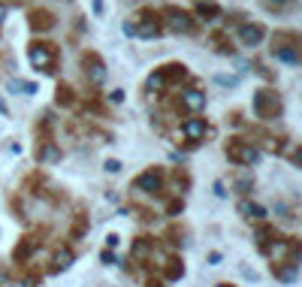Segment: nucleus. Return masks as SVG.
<instances>
[{
  "label": "nucleus",
  "mask_w": 302,
  "mask_h": 287,
  "mask_svg": "<svg viewBox=\"0 0 302 287\" xmlns=\"http://www.w3.org/2000/svg\"><path fill=\"white\" fill-rule=\"evenodd\" d=\"M57 157H61V151H57V148H51V145H48V148H42V160H57Z\"/></svg>",
  "instance_id": "obj_23"
},
{
  "label": "nucleus",
  "mask_w": 302,
  "mask_h": 287,
  "mask_svg": "<svg viewBox=\"0 0 302 287\" xmlns=\"http://www.w3.org/2000/svg\"><path fill=\"white\" fill-rule=\"evenodd\" d=\"M27 58H30V64H33L36 70H42V73H51V70H54V48H51V42H33V45L27 48Z\"/></svg>",
  "instance_id": "obj_2"
},
{
  "label": "nucleus",
  "mask_w": 302,
  "mask_h": 287,
  "mask_svg": "<svg viewBox=\"0 0 302 287\" xmlns=\"http://www.w3.org/2000/svg\"><path fill=\"white\" fill-rule=\"evenodd\" d=\"M118 169H121L118 160H106V173H118Z\"/></svg>",
  "instance_id": "obj_25"
},
{
  "label": "nucleus",
  "mask_w": 302,
  "mask_h": 287,
  "mask_svg": "<svg viewBox=\"0 0 302 287\" xmlns=\"http://www.w3.org/2000/svg\"><path fill=\"white\" fill-rule=\"evenodd\" d=\"M182 272H185V266H182L178 260H169V266H166V275H169V278H178Z\"/></svg>",
  "instance_id": "obj_22"
},
{
  "label": "nucleus",
  "mask_w": 302,
  "mask_h": 287,
  "mask_svg": "<svg viewBox=\"0 0 302 287\" xmlns=\"http://www.w3.org/2000/svg\"><path fill=\"white\" fill-rule=\"evenodd\" d=\"M94 12H97V15H103V0H94Z\"/></svg>",
  "instance_id": "obj_28"
},
{
  "label": "nucleus",
  "mask_w": 302,
  "mask_h": 287,
  "mask_svg": "<svg viewBox=\"0 0 302 287\" xmlns=\"http://www.w3.org/2000/svg\"><path fill=\"white\" fill-rule=\"evenodd\" d=\"M124 100V91H112V103H121Z\"/></svg>",
  "instance_id": "obj_27"
},
{
  "label": "nucleus",
  "mask_w": 302,
  "mask_h": 287,
  "mask_svg": "<svg viewBox=\"0 0 302 287\" xmlns=\"http://www.w3.org/2000/svg\"><path fill=\"white\" fill-rule=\"evenodd\" d=\"M100 260H103V263H106V266H109V263H115V254H112V251H109V248H106V251H103V257H100Z\"/></svg>",
  "instance_id": "obj_26"
},
{
  "label": "nucleus",
  "mask_w": 302,
  "mask_h": 287,
  "mask_svg": "<svg viewBox=\"0 0 302 287\" xmlns=\"http://www.w3.org/2000/svg\"><path fill=\"white\" fill-rule=\"evenodd\" d=\"M9 91H21V94H36V85H30V82H18V79H9Z\"/></svg>",
  "instance_id": "obj_17"
},
{
  "label": "nucleus",
  "mask_w": 302,
  "mask_h": 287,
  "mask_svg": "<svg viewBox=\"0 0 302 287\" xmlns=\"http://www.w3.org/2000/svg\"><path fill=\"white\" fill-rule=\"evenodd\" d=\"M197 15H200V18H218V15H221V9H218L215 3L200 0V3H197Z\"/></svg>",
  "instance_id": "obj_15"
},
{
  "label": "nucleus",
  "mask_w": 302,
  "mask_h": 287,
  "mask_svg": "<svg viewBox=\"0 0 302 287\" xmlns=\"http://www.w3.org/2000/svg\"><path fill=\"white\" fill-rule=\"evenodd\" d=\"M148 251H151V242H148V239H139V242L133 245V257H136V260H142Z\"/></svg>",
  "instance_id": "obj_19"
},
{
  "label": "nucleus",
  "mask_w": 302,
  "mask_h": 287,
  "mask_svg": "<svg viewBox=\"0 0 302 287\" xmlns=\"http://www.w3.org/2000/svg\"><path fill=\"white\" fill-rule=\"evenodd\" d=\"M206 130H209V127H206L203 118H188V121L182 124V133H185L188 142H200V139L206 136Z\"/></svg>",
  "instance_id": "obj_7"
},
{
  "label": "nucleus",
  "mask_w": 302,
  "mask_h": 287,
  "mask_svg": "<svg viewBox=\"0 0 302 287\" xmlns=\"http://www.w3.org/2000/svg\"><path fill=\"white\" fill-rule=\"evenodd\" d=\"M227 154H230V160H236V163H245V166L260 160V151H257L254 145L242 142V139H230V142H227Z\"/></svg>",
  "instance_id": "obj_4"
},
{
  "label": "nucleus",
  "mask_w": 302,
  "mask_h": 287,
  "mask_svg": "<svg viewBox=\"0 0 302 287\" xmlns=\"http://www.w3.org/2000/svg\"><path fill=\"white\" fill-rule=\"evenodd\" d=\"M254 112H257L260 118H278V112H281L278 94H275V91H257V94H254Z\"/></svg>",
  "instance_id": "obj_3"
},
{
  "label": "nucleus",
  "mask_w": 302,
  "mask_h": 287,
  "mask_svg": "<svg viewBox=\"0 0 302 287\" xmlns=\"http://www.w3.org/2000/svg\"><path fill=\"white\" fill-rule=\"evenodd\" d=\"M263 36H266V30H263L260 24H242V27H239V39H242L245 45H251V48L260 45Z\"/></svg>",
  "instance_id": "obj_8"
},
{
  "label": "nucleus",
  "mask_w": 302,
  "mask_h": 287,
  "mask_svg": "<svg viewBox=\"0 0 302 287\" xmlns=\"http://www.w3.org/2000/svg\"><path fill=\"white\" fill-rule=\"evenodd\" d=\"M82 67H85V76H88L91 85H103V82H106V67H103V61H100L97 54H85V58H82Z\"/></svg>",
  "instance_id": "obj_6"
},
{
  "label": "nucleus",
  "mask_w": 302,
  "mask_h": 287,
  "mask_svg": "<svg viewBox=\"0 0 302 287\" xmlns=\"http://www.w3.org/2000/svg\"><path fill=\"white\" fill-rule=\"evenodd\" d=\"M275 275H278L281 281H293V278H296V263H290V266H281V269L275 266Z\"/></svg>",
  "instance_id": "obj_18"
},
{
  "label": "nucleus",
  "mask_w": 302,
  "mask_h": 287,
  "mask_svg": "<svg viewBox=\"0 0 302 287\" xmlns=\"http://www.w3.org/2000/svg\"><path fill=\"white\" fill-rule=\"evenodd\" d=\"M157 188H160V173H157V169H148V173H142V176L136 179V191L154 194Z\"/></svg>",
  "instance_id": "obj_10"
},
{
  "label": "nucleus",
  "mask_w": 302,
  "mask_h": 287,
  "mask_svg": "<svg viewBox=\"0 0 302 287\" xmlns=\"http://www.w3.org/2000/svg\"><path fill=\"white\" fill-rule=\"evenodd\" d=\"M182 106L191 109V112H200V109H206V94H200V91H185V94H182Z\"/></svg>",
  "instance_id": "obj_11"
},
{
  "label": "nucleus",
  "mask_w": 302,
  "mask_h": 287,
  "mask_svg": "<svg viewBox=\"0 0 302 287\" xmlns=\"http://www.w3.org/2000/svg\"><path fill=\"white\" fill-rule=\"evenodd\" d=\"M290 251H296V245L293 242H272V245H266V254L269 257H284V254H290Z\"/></svg>",
  "instance_id": "obj_13"
},
{
  "label": "nucleus",
  "mask_w": 302,
  "mask_h": 287,
  "mask_svg": "<svg viewBox=\"0 0 302 287\" xmlns=\"http://www.w3.org/2000/svg\"><path fill=\"white\" fill-rule=\"evenodd\" d=\"M293 0H263V6L269 9V12H281V9H287Z\"/></svg>",
  "instance_id": "obj_20"
},
{
  "label": "nucleus",
  "mask_w": 302,
  "mask_h": 287,
  "mask_svg": "<svg viewBox=\"0 0 302 287\" xmlns=\"http://www.w3.org/2000/svg\"><path fill=\"white\" fill-rule=\"evenodd\" d=\"M275 58L284 64H299V51L296 45H275Z\"/></svg>",
  "instance_id": "obj_12"
},
{
  "label": "nucleus",
  "mask_w": 302,
  "mask_h": 287,
  "mask_svg": "<svg viewBox=\"0 0 302 287\" xmlns=\"http://www.w3.org/2000/svg\"><path fill=\"white\" fill-rule=\"evenodd\" d=\"M163 18H166V27H169V30H175V33H194V30H197L194 18H191L188 12L175 9V6H169V9L163 12Z\"/></svg>",
  "instance_id": "obj_5"
},
{
  "label": "nucleus",
  "mask_w": 302,
  "mask_h": 287,
  "mask_svg": "<svg viewBox=\"0 0 302 287\" xmlns=\"http://www.w3.org/2000/svg\"><path fill=\"white\" fill-rule=\"evenodd\" d=\"M218 287H227V284H218Z\"/></svg>",
  "instance_id": "obj_31"
},
{
  "label": "nucleus",
  "mask_w": 302,
  "mask_h": 287,
  "mask_svg": "<svg viewBox=\"0 0 302 287\" xmlns=\"http://www.w3.org/2000/svg\"><path fill=\"white\" fill-rule=\"evenodd\" d=\"M130 27H133V36H142V39H154V36H160V30H163L160 15L151 12V9H145V12L139 15V21L130 24Z\"/></svg>",
  "instance_id": "obj_1"
},
{
  "label": "nucleus",
  "mask_w": 302,
  "mask_h": 287,
  "mask_svg": "<svg viewBox=\"0 0 302 287\" xmlns=\"http://www.w3.org/2000/svg\"><path fill=\"white\" fill-rule=\"evenodd\" d=\"M57 103H61V106H70V103H73V91H70L67 85L57 88Z\"/></svg>",
  "instance_id": "obj_21"
},
{
  "label": "nucleus",
  "mask_w": 302,
  "mask_h": 287,
  "mask_svg": "<svg viewBox=\"0 0 302 287\" xmlns=\"http://www.w3.org/2000/svg\"><path fill=\"white\" fill-rule=\"evenodd\" d=\"M239 212L245 215V218H254V221H260L266 212H263V206H257V203H239Z\"/></svg>",
  "instance_id": "obj_14"
},
{
  "label": "nucleus",
  "mask_w": 302,
  "mask_h": 287,
  "mask_svg": "<svg viewBox=\"0 0 302 287\" xmlns=\"http://www.w3.org/2000/svg\"><path fill=\"white\" fill-rule=\"evenodd\" d=\"M218 85H230L233 88V85H239V79L236 76H218Z\"/></svg>",
  "instance_id": "obj_24"
},
{
  "label": "nucleus",
  "mask_w": 302,
  "mask_h": 287,
  "mask_svg": "<svg viewBox=\"0 0 302 287\" xmlns=\"http://www.w3.org/2000/svg\"><path fill=\"white\" fill-rule=\"evenodd\" d=\"M3 18H6V6L0 3V24H3Z\"/></svg>",
  "instance_id": "obj_29"
},
{
  "label": "nucleus",
  "mask_w": 302,
  "mask_h": 287,
  "mask_svg": "<svg viewBox=\"0 0 302 287\" xmlns=\"http://www.w3.org/2000/svg\"><path fill=\"white\" fill-rule=\"evenodd\" d=\"M73 266V251L70 248H61L57 254H54V269H70Z\"/></svg>",
  "instance_id": "obj_16"
},
{
  "label": "nucleus",
  "mask_w": 302,
  "mask_h": 287,
  "mask_svg": "<svg viewBox=\"0 0 302 287\" xmlns=\"http://www.w3.org/2000/svg\"><path fill=\"white\" fill-rule=\"evenodd\" d=\"M148 287H163V281H154V278H151V281H148Z\"/></svg>",
  "instance_id": "obj_30"
},
{
  "label": "nucleus",
  "mask_w": 302,
  "mask_h": 287,
  "mask_svg": "<svg viewBox=\"0 0 302 287\" xmlns=\"http://www.w3.org/2000/svg\"><path fill=\"white\" fill-rule=\"evenodd\" d=\"M30 27L33 30H51L54 27V15L48 9H33L30 12Z\"/></svg>",
  "instance_id": "obj_9"
}]
</instances>
